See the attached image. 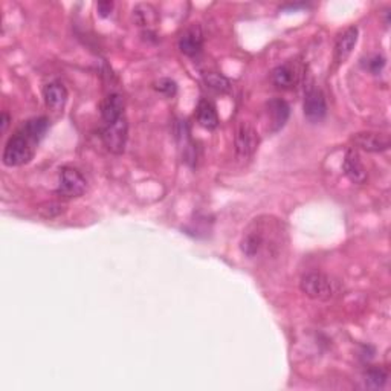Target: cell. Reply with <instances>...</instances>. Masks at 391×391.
Here are the masks:
<instances>
[{"instance_id": "obj_1", "label": "cell", "mask_w": 391, "mask_h": 391, "mask_svg": "<svg viewBox=\"0 0 391 391\" xmlns=\"http://www.w3.org/2000/svg\"><path fill=\"white\" fill-rule=\"evenodd\" d=\"M49 121L45 116L32 118L23 123L6 141L4 150V164L6 167H20L28 164L37 151V146L48 132Z\"/></svg>"}, {"instance_id": "obj_2", "label": "cell", "mask_w": 391, "mask_h": 391, "mask_svg": "<svg viewBox=\"0 0 391 391\" xmlns=\"http://www.w3.org/2000/svg\"><path fill=\"white\" fill-rule=\"evenodd\" d=\"M269 220L270 217H259L245 231L240 248L246 257H259L263 252H269V256H272L275 249L282 246V224L272 231L270 235H268Z\"/></svg>"}, {"instance_id": "obj_3", "label": "cell", "mask_w": 391, "mask_h": 391, "mask_svg": "<svg viewBox=\"0 0 391 391\" xmlns=\"http://www.w3.org/2000/svg\"><path fill=\"white\" fill-rule=\"evenodd\" d=\"M301 292L315 301H329L341 291L338 280L324 272H309L300 280Z\"/></svg>"}, {"instance_id": "obj_4", "label": "cell", "mask_w": 391, "mask_h": 391, "mask_svg": "<svg viewBox=\"0 0 391 391\" xmlns=\"http://www.w3.org/2000/svg\"><path fill=\"white\" fill-rule=\"evenodd\" d=\"M101 139H103L106 149L114 153V155H123L127 139H129V123H127V118L121 116L120 120L106 124L104 129L101 130Z\"/></svg>"}, {"instance_id": "obj_5", "label": "cell", "mask_w": 391, "mask_h": 391, "mask_svg": "<svg viewBox=\"0 0 391 391\" xmlns=\"http://www.w3.org/2000/svg\"><path fill=\"white\" fill-rule=\"evenodd\" d=\"M235 155L237 159L248 160L251 159L259 149L260 138L256 127L249 123L242 121L235 130Z\"/></svg>"}, {"instance_id": "obj_6", "label": "cell", "mask_w": 391, "mask_h": 391, "mask_svg": "<svg viewBox=\"0 0 391 391\" xmlns=\"http://www.w3.org/2000/svg\"><path fill=\"white\" fill-rule=\"evenodd\" d=\"M88 188L86 177L76 168L64 167L60 172V181H58L57 194L64 199H75L84 194Z\"/></svg>"}, {"instance_id": "obj_7", "label": "cell", "mask_w": 391, "mask_h": 391, "mask_svg": "<svg viewBox=\"0 0 391 391\" xmlns=\"http://www.w3.org/2000/svg\"><path fill=\"white\" fill-rule=\"evenodd\" d=\"M304 116L310 123H320L327 115V101L324 93L321 89L310 86L304 93V103H303Z\"/></svg>"}, {"instance_id": "obj_8", "label": "cell", "mask_w": 391, "mask_h": 391, "mask_svg": "<svg viewBox=\"0 0 391 391\" xmlns=\"http://www.w3.org/2000/svg\"><path fill=\"white\" fill-rule=\"evenodd\" d=\"M303 69L296 62H287L277 66L272 72V83L278 89H292L300 83Z\"/></svg>"}, {"instance_id": "obj_9", "label": "cell", "mask_w": 391, "mask_h": 391, "mask_svg": "<svg viewBox=\"0 0 391 391\" xmlns=\"http://www.w3.org/2000/svg\"><path fill=\"white\" fill-rule=\"evenodd\" d=\"M203 43H205V36L200 25L193 23L191 27L186 28L179 39V49L186 57H196L202 53Z\"/></svg>"}, {"instance_id": "obj_10", "label": "cell", "mask_w": 391, "mask_h": 391, "mask_svg": "<svg viewBox=\"0 0 391 391\" xmlns=\"http://www.w3.org/2000/svg\"><path fill=\"white\" fill-rule=\"evenodd\" d=\"M343 172L352 184L362 185L367 181V172H365L359 153L355 147H350L345 151V156L343 160Z\"/></svg>"}, {"instance_id": "obj_11", "label": "cell", "mask_w": 391, "mask_h": 391, "mask_svg": "<svg viewBox=\"0 0 391 391\" xmlns=\"http://www.w3.org/2000/svg\"><path fill=\"white\" fill-rule=\"evenodd\" d=\"M355 146L369 153H380L390 149V136L376 132H361L353 136Z\"/></svg>"}, {"instance_id": "obj_12", "label": "cell", "mask_w": 391, "mask_h": 391, "mask_svg": "<svg viewBox=\"0 0 391 391\" xmlns=\"http://www.w3.org/2000/svg\"><path fill=\"white\" fill-rule=\"evenodd\" d=\"M358 37H359V31L356 27L347 28L339 34V37L336 39V43H335V60L338 64L345 63L347 58L352 55L356 43H358Z\"/></svg>"}, {"instance_id": "obj_13", "label": "cell", "mask_w": 391, "mask_h": 391, "mask_svg": "<svg viewBox=\"0 0 391 391\" xmlns=\"http://www.w3.org/2000/svg\"><path fill=\"white\" fill-rule=\"evenodd\" d=\"M45 104L53 112H62L67 103V89L60 81H50L43 88Z\"/></svg>"}, {"instance_id": "obj_14", "label": "cell", "mask_w": 391, "mask_h": 391, "mask_svg": "<svg viewBox=\"0 0 391 391\" xmlns=\"http://www.w3.org/2000/svg\"><path fill=\"white\" fill-rule=\"evenodd\" d=\"M266 110H268V116H269L270 132L282 130L289 120V115H291L289 104L282 98H274L266 104Z\"/></svg>"}, {"instance_id": "obj_15", "label": "cell", "mask_w": 391, "mask_h": 391, "mask_svg": "<svg viewBox=\"0 0 391 391\" xmlns=\"http://www.w3.org/2000/svg\"><path fill=\"white\" fill-rule=\"evenodd\" d=\"M101 118L106 124H112L124 116V98L116 92H110L101 101Z\"/></svg>"}, {"instance_id": "obj_16", "label": "cell", "mask_w": 391, "mask_h": 391, "mask_svg": "<svg viewBox=\"0 0 391 391\" xmlns=\"http://www.w3.org/2000/svg\"><path fill=\"white\" fill-rule=\"evenodd\" d=\"M196 116H198L199 124L207 130H214L219 125V115L216 106L210 100H200L198 109H196Z\"/></svg>"}, {"instance_id": "obj_17", "label": "cell", "mask_w": 391, "mask_h": 391, "mask_svg": "<svg viewBox=\"0 0 391 391\" xmlns=\"http://www.w3.org/2000/svg\"><path fill=\"white\" fill-rule=\"evenodd\" d=\"M133 19L139 27L150 28L151 25H155L158 22V11L151 5L142 4L133 10Z\"/></svg>"}, {"instance_id": "obj_18", "label": "cell", "mask_w": 391, "mask_h": 391, "mask_svg": "<svg viewBox=\"0 0 391 391\" xmlns=\"http://www.w3.org/2000/svg\"><path fill=\"white\" fill-rule=\"evenodd\" d=\"M387 379H388L387 371H384L379 367H371L364 373L362 380L365 388L379 390V388H384V385L387 384Z\"/></svg>"}, {"instance_id": "obj_19", "label": "cell", "mask_w": 391, "mask_h": 391, "mask_svg": "<svg viewBox=\"0 0 391 391\" xmlns=\"http://www.w3.org/2000/svg\"><path fill=\"white\" fill-rule=\"evenodd\" d=\"M203 81H205L207 88L212 89L214 92H219V93H228L229 90H231V81L219 72L203 74Z\"/></svg>"}, {"instance_id": "obj_20", "label": "cell", "mask_w": 391, "mask_h": 391, "mask_svg": "<svg viewBox=\"0 0 391 391\" xmlns=\"http://www.w3.org/2000/svg\"><path fill=\"white\" fill-rule=\"evenodd\" d=\"M155 89L165 97H174L177 92V84L172 78H160L155 83Z\"/></svg>"}, {"instance_id": "obj_21", "label": "cell", "mask_w": 391, "mask_h": 391, "mask_svg": "<svg viewBox=\"0 0 391 391\" xmlns=\"http://www.w3.org/2000/svg\"><path fill=\"white\" fill-rule=\"evenodd\" d=\"M62 212H64V205H62V203H55V202L46 203V207L40 208V214L46 217V219H53V217L60 216Z\"/></svg>"}, {"instance_id": "obj_22", "label": "cell", "mask_w": 391, "mask_h": 391, "mask_svg": "<svg viewBox=\"0 0 391 391\" xmlns=\"http://www.w3.org/2000/svg\"><path fill=\"white\" fill-rule=\"evenodd\" d=\"M384 66H385V58L382 57V55H379V54H376V55H373V57H370L369 60H367V69L371 72V74H375V75H378L382 69H384Z\"/></svg>"}, {"instance_id": "obj_23", "label": "cell", "mask_w": 391, "mask_h": 391, "mask_svg": "<svg viewBox=\"0 0 391 391\" xmlns=\"http://www.w3.org/2000/svg\"><path fill=\"white\" fill-rule=\"evenodd\" d=\"M114 6H115V4L110 2V0H104V2H98V5H97L98 14L103 17V19H106V17H109L110 14H112Z\"/></svg>"}, {"instance_id": "obj_24", "label": "cell", "mask_w": 391, "mask_h": 391, "mask_svg": "<svg viewBox=\"0 0 391 391\" xmlns=\"http://www.w3.org/2000/svg\"><path fill=\"white\" fill-rule=\"evenodd\" d=\"M10 123H11V116L8 115L6 112H4L2 114V123H0V124H2V133H5L8 130V127H10Z\"/></svg>"}]
</instances>
